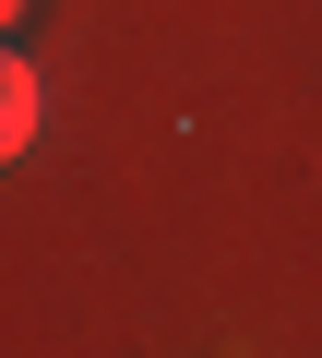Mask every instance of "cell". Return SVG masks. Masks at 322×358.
<instances>
[{"label":"cell","instance_id":"obj_1","mask_svg":"<svg viewBox=\"0 0 322 358\" xmlns=\"http://www.w3.org/2000/svg\"><path fill=\"white\" fill-rule=\"evenodd\" d=\"M0 143H13V155L36 143V72H24V60L0 72Z\"/></svg>","mask_w":322,"mask_h":358}]
</instances>
